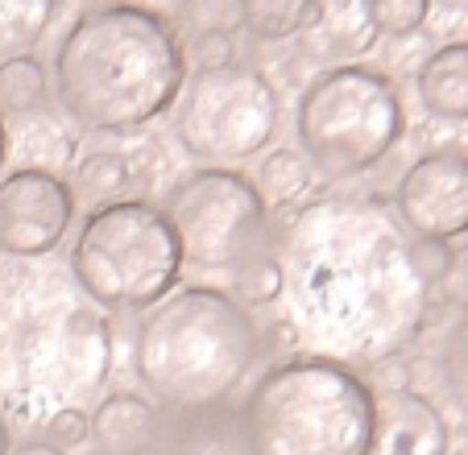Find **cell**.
<instances>
[{
    "label": "cell",
    "instance_id": "cell-1",
    "mask_svg": "<svg viewBox=\"0 0 468 455\" xmlns=\"http://www.w3.org/2000/svg\"><path fill=\"white\" fill-rule=\"evenodd\" d=\"M294 332L369 360L394 356L423 327L427 294L407 265V240L381 207H311L294 224Z\"/></svg>",
    "mask_w": 468,
    "mask_h": 455
},
{
    "label": "cell",
    "instance_id": "cell-2",
    "mask_svg": "<svg viewBox=\"0 0 468 455\" xmlns=\"http://www.w3.org/2000/svg\"><path fill=\"white\" fill-rule=\"evenodd\" d=\"M178 26L150 5L75 13L54 50V100L83 132H137L166 116L186 88Z\"/></svg>",
    "mask_w": 468,
    "mask_h": 455
},
{
    "label": "cell",
    "instance_id": "cell-3",
    "mask_svg": "<svg viewBox=\"0 0 468 455\" xmlns=\"http://www.w3.org/2000/svg\"><path fill=\"white\" fill-rule=\"evenodd\" d=\"M257 332L232 290L186 281L137 319L133 376L154 406L175 414L220 410L257 365Z\"/></svg>",
    "mask_w": 468,
    "mask_h": 455
},
{
    "label": "cell",
    "instance_id": "cell-4",
    "mask_svg": "<svg viewBox=\"0 0 468 455\" xmlns=\"http://www.w3.org/2000/svg\"><path fill=\"white\" fill-rule=\"evenodd\" d=\"M237 427L245 455H369L373 389L348 360L299 352L249 386Z\"/></svg>",
    "mask_w": 468,
    "mask_h": 455
},
{
    "label": "cell",
    "instance_id": "cell-5",
    "mask_svg": "<svg viewBox=\"0 0 468 455\" xmlns=\"http://www.w3.org/2000/svg\"><path fill=\"white\" fill-rule=\"evenodd\" d=\"M407 137V104L394 75L369 62L324 67L294 100V141L311 175L348 183L398 149Z\"/></svg>",
    "mask_w": 468,
    "mask_h": 455
},
{
    "label": "cell",
    "instance_id": "cell-6",
    "mask_svg": "<svg viewBox=\"0 0 468 455\" xmlns=\"http://www.w3.org/2000/svg\"><path fill=\"white\" fill-rule=\"evenodd\" d=\"M183 249L154 199H116L88 211L71 245V273L104 311H150L183 278Z\"/></svg>",
    "mask_w": 468,
    "mask_h": 455
},
{
    "label": "cell",
    "instance_id": "cell-7",
    "mask_svg": "<svg viewBox=\"0 0 468 455\" xmlns=\"http://www.w3.org/2000/svg\"><path fill=\"white\" fill-rule=\"evenodd\" d=\"M282 129V100L270 75L232 62L186 75L175 104V141L207 170H237L261 158Z\"/></svg>",
    "mask_w": 468,
    "mask_h": 455
},
{
    "label": "cell",
    "instance_id": "cell-8",
    "mask_svg": "<svg viewBox=\"0 0 468 455\" xmlns=\"http://www.w3.org/2000/svg\"><path fill=\"white\" fill-rule=\"evenodd\" d=\"M162 211L178 237L183 265L204 273L237 278L249 261L270 253V207L240 170H191L170 186Z\"/></svg>",
    "mask_w": 468,
    "mask_h": 455
},
{
    "label": "cell",
    "instance_id": "cell-9",
    "mask_svg": "<svg viewBox=\"0 0 468 455\" xmlns=\"http://www.w3.org/2000/svg\"><path fill=\"white\" fill-rule=\"evenodd\" d=\"M75 207L71 186L58 170L17 166L0 178V253L17 261H37L54 253L71 232Z\"/></svg>",
    "mask_w": 468,
    "mask_h": 455
},
{
    "label": "cell",
    "instance_id": "cell-10",
    "mask_svg": "<svg viewBox=\"0 0 468 455\" xmlns=\"http://www.w3.org/2000/svg\"><path fill=\"white\" fill-rule=\"evenodd\" d=\"M394 219L419 240L468 237V153L464 149H427L402 170L394 186Z\"/></svg>",
    "mask_w": 468,
    "mask_h": 455
},
{
    "label": "cell",
    "instance_id": "cell-11",
    "mask_svg": "<svg viewBox=\"0 0 468 455\" xmlns=\"http://www.w3.org/2000/svg\"><path fill=\"white\" fill-rule=\"evenodd\" d=\"M369 455H452V422L419 389L373 394Z\"/></svg>",
    "mask_w": 468,
    "mask_h": 455
},
{
    "label": "cell",
    "instance_id": "cell-12",
    "mask_svg": "<svg viewBox=\"0 0 468 455\" xmlns=\"http://www.w3.org/2000/svg\"><path fill=\"white\" fill-rule=\"evenodd\" d=\"M88 418V443L96 447V455H150L158 443V406L133 389H112L100 397Z\"/></svg>",
    "mask_w": 468,
    "mask_h": 455
},
{
    "label": "cell",
    "instance_id": "cell-13",
    "mask_svg": "<svg viewBox=\"0 0 468 455\" xmlns=\"http://www.w3.org/2000/svg\"><path fill=\"white\" fill-rule=\"evenodd\" d=\"M58 365L71 381V389H100L112 368V327L96 307H80L62 323Z\"/></svg>",
    "mask_w": 468,
    "mask_h": 455
},
{
    "label": "cell",
    "instance_id": "cell-14",
    "mask_svg": "<svg viewBox=\"0 0 468 455\" xmlns=\"http://www.w3.org/2000/svg\"><path fill=\"white\" fill-rule=\"evenodd\" d=\"M415 96L427 116L468 121V37L443 42L415 67Z\"/></svg>",
    "mask_w": 468,
    "mask_h": 455
},
{
    "label": "cell",
    "instance_id": "cell-15",
    "mask_svg": "<svg viewBox=\"0 0 468 455\" xmlns=\"http://www.w3.org/2000/svg\"><path fill=\"white\" fill-rule=\"evenodd\" d=\"M307 42H319L327 67H340V62H356V54L369 50L378 42V29H373L365 5H319V21L307 29Z\"/></svg>",
    "mask_w": 468,
    "mask_h": 455
},
{
    "label": "cell",
    "instance_id": "cell-16",
    "mask_svg": "<svg viewBox=\"0 0 468 455\" xmlns=\"http://www.w3.org/2000/svg\"><path fill=\"white\" fill-rule=\"evenodd\" d=\"M129 178H133V170L121 153H112V149H91V153H83V158L71 166L67 186H71L75 207L100 211V207H108V203L124 199Z\"/></svg>",
    "mask_w": 468,
    "mask_h": 455
},
{
    "label": "cell",
    "instance_id": "cell-17",
    "mask_svg": "<svg viewBox=\"0 0 468 455\" xmlns=\"http://www.w3.org/2000/svg\"><path fill=\"white\" fill-rule=\"evenodd\" d=\"M319 21L315 0H249L237 9V26H245L257 42H291L307 37V29Z\"/></svg>",
    "mask_w": 468,
    "mask_h": 455
},
{
    "label": "cell",
    "instance_id": "cell-18",
    "mask_svg": "<svg viewBox=\"0 0 468 455\" xmlns=\"http://www.w3.org/2000/svg\"><path fill=\"white\" fill-rule=\"evenodd\" d=\"M50 100V70L37 54L0 62V116H34Z\"/></svg>",
    "mask_w": 468,
    "mask_h": 455
},
{
    "label": "cell",
    "instance_id": "cell-19",
    "mask_svg": "<svg viewBox=\"0 0 468 455\" xmlns=\"http://www.w3.org/2000/svg\"><path fill=\"white\" fill-rule=\"evenodd\" d=\"M311 183H315V175H311L307 158H303L299 149H270L261 158V166H257V195H261V203L270 211L274 207H294V203H303V195L311 191Z\"/></svg>",
    "mask_w": 468,
    "mask_h": 455
},
{
    "label": "cell",
    "instance_id": "cell-20",
    "mask_svg": "<svg viewBox=\"0 0 468 455\" xmlns=\"http://www.w3.org/2000/svg\"><path fill=\"white\" fill-rule=\"evenodd\" d=\"M54 13L50 0H0V62L34 50Z\"/></svg>",
    "mask_w": 468,
    "mask_h": 455
},
{
    "label": "cell",
    "instance_id": "cell-21",
    "mask_svg": "<svg viewBox=\"0 0 468 455\" xmlns=\"http://www.w3.org/2000/svg\"><path fill=\"white\" fill-rule=\"evenodd\" d=\"M282 294H286V261L278 253H261L257 261H249L245 270L232 278V298H237L245 311L274 307Z\"/></svg>",
    "mask_w": 468,
    "mask_h": 455
},
{
    "label": "cell",
    "instance_id": "cell-22",
    "mask_svg": "<svg viewBox=\"0 0 468 455\" xmlns=\"http://www.w3.org/2000/svg\"><path fill=\"white\" fill-rule=\"evenodd\" d=\"M440 381L448 402L468 418V315H460L456 323L443 332L440 344Z\"/></svg>",
    "mask_w": 468,
    "mask_h": 455
},
{
    "label": "cell",
    "instance_id": "cell-23",
    "mask_svg": "<svg viewBox=\"0 0 468 455\" xmlns=\"http://www.w3.org/2000/svg\"><path fill=\"white\" fill-rule=\"evenodd\" d=\"M365 9H369V21H373V29H378V37H410L431 17V5H427V0H373Z\"/></svg>",
    "mask_w": 468,
    "mask_h": 455
},
{
    "label": "cell",
    "instance_id": "cell-24",
    "mask_svg": "<svg viewBox=\"0 0 468 455\" xmlns=\"http://www.w3.org/2000/svg\"><path fill=\"white\" fill-rule=\"evenodd\" d=\"M448 257H452V245H443V240H419V237L407 240L410 273H415V281L423 290H431V294H435V286H440L443 270H448Z\"/></svg>",
    "mask_w": 468,
    "mask_h": 455
},
{
    "label": "cell",
    "instance_id": "cell-25",
    "mask_svg": "<svg viewBox=\"0 0 468 455\" xmlns=\"http://www.w3.org/2000/svg\"><path fill=\"white\" fill-rule=\"evenodd\" d=\"M88 430H91V418L80 410V406H62V410H54L50 418H46L42 439L67 455V451H80V447L88 443Z\"/></svg>",
    "mask_w": 468,
    "mask_h": 455
},
{
    "label": "cell",
    "instance_id": "cell-26",
    "mask_svg": "<svg viewBox=\"0 0 468 455\" xmlns=\"http://www.w3.org/2000/svg\"><path fill=\"white\" fill-rule=\"evenodd\" d=\"M435 294H440V302H443L448 311H456V319L468 315V240L452 245L448 270H443V278H440V286H435Z\"/></svg>",
    "mask_w": 468,
    "mask_h": 455
},
{
    "label": "cell",
    "instance_id": "cell-27",
    "mask_svg": "<svg viewBox=\"0 0 468 455\" xmlns=\"http://www.w3.org/2000/svg\"><path fill=\"white\" fill-rule=\"evenodd\" d=\"M365 381H369L373 394H407V389H415V365L402 352H394V356L373 360Z\"/></svg>",
    "mask_w": 468,
    "mask_h": 455
},
{
    "label": "cell",
    "instance_id": "cell-28",
    "mask_svg": "<svg viewBox=\"0 0 468 455\" xmlns=\"http://www.w3.org/2000/svg\"><path fill=\"white\" fill-rule=\"evenodd\" d=\"M199 70H216V67H232L237 62V46H232L229 29H199L191 46Z\"/></svg>",
    "mask_w": 468,
    "mask_h": 455
},
{
    "label": "cell",
    "instance_id": "cell-29",
    "mask_svg": "<svg viewBox=\"0 0 468 455\" xmlns=\"http://www.w3.org/2000/svg\"><path fill=\"white\" fill-rule=\"evenodd\" d=\"M9 455H62L58 447H50L46 439H21V443H13Z\"/></svg>",
    "mask_w": 468,
    "mask_h": 455
},
{
    "label": "cell",
    "instance_id": "cell-30",
    "mask_svg": "<svg viewBox=\"0 0 468 455\" xmlns=\"http://www.w3.org/2000/svg\"><path fill=\"white\" fill-rule=\"evenodd\" d=\"M13 451V430H9V418L0 414V455H9Z\"/></svg>",
    "mask_w": 468,
    "mask_h": 455
},
{
    "label": "cell",
    "instance_id": "cell-31",
    "mask_svg": "<svg viewBox=\"0 0 468 455\" xmlns=\"http://www.w3.org/2000/svg\"><path fill=\"white\" fill-rule=\"evenodd\" d=\"M13 149V137H9V124H5V116H0V166H5V158H9Z\"/></svg>",
    "mask_w": 468,
    "mask_h": 455
},
{
    "label": "cell",
    "instance_id": "cell-32",
    "mask_svg": "<svg viewBox=\"0 0 468 455\" xmlns=\"http://www.w3.org/2000/svg\"><path fill=\"white\" fill-rule=\"evenodd\" d=\"M91 455H96V451H91Z\"/></svg>",
    "mask_w": 468,
    "mask_h": 455
}]
</instances>
